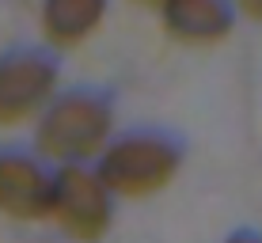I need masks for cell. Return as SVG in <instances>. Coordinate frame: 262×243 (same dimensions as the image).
<instances>
[{
  "mask_svg": "<svg viewBox=\"0 0 262 243\" xmlns=\"http://www.w3.org/2000/svg\"><path fill=\"white\" fill-rule=\"evenodd\" d=\"M111 133V111L95 95H65L50 106L38 129V148L50 160H92Z\"/></svg>",
  "mask_w": 262,
  "mask_h": 243,
  "instance_id": "2",
  "label": "cell"
},
{
  "mask_svg": "<svg viewBox=\"0 0 262 243\" xmlns=\"http://www.w3.org/2000/svg\"><path fill=\"white\" fill-rule=\"evenodd\" d=\"M57 69L42 53H12L0 61V125L27 122L50 99Z\"/></svg>",
  "mask_w": 262,
  "mask_h": 243,
  "instance_id": "4",
  "label": "cell"
},
{
  "mask_svg": "<svg viewBox=\"0 0 262 243\" xmlns=\"http://www.w3.org/2000/svg\"><path fill=\"white\" fill-rule=\"evenodd\" d=\"M50 213L76 239H99L111 224V190L84 167H65L53 179Z\"/></svg>",
  "mask_w": 262,
  "mask_h": 243,
  "instance_id": "3",
  "label": "cell"
},
{
  "mask_svg": "<svg viewBox=\"0 0 262 243\" xmlns=\"http://www.w3.org/2000/svg\"><path fill=\"white\" fill-rule=\"evenodd\" d=\"M179 171V145L160 133H133V137L118 141L103 156V171L99 183L114 194L125 197H144L156 194L175 179Z\"/></svg>",
  "mask_w": 262,
  "mask_h": 243,
  "instance_id": "1",
  "label": "cell"
},
{
  "mask_svg": "<svg viewBox=\"0 0 262 243\" xmlns=\"http://www.w3.org/2000/svg\"><path fill=\"white\" fill-rule=\"evenodd\" d=\"M133 4H141V8H160V12H164L171 0H133Z\"/></svg>",
  "mask_w": 262,
  "mask_h": 243,
  "instance_id": "9",
  "label": "cell"
},
{
  "mask_svg": "<svg viewBox=\"0 0 262 243\" xmlns=\"http://www.w3.org/2000/svg\"><path fill=\"white\" fill-rule=\"evenodd\" d=\"M239 8L251 15V19H262V0H239Z\"/></svg>",
  "mask_w": 262,
  "mask_h": 243,
  "instance_id": "8",
  "label": "cell"
},
{
  "mask_svg": "<svg viewBox=\"0 0 262 243\" xmlns=\"http://www.w3.org/2000/svg\"><path fill=\"white\" fill-rule=\"evenodd\" d=\"M106 0H46L42 8V31L53 46H76L99 27Z\"/></svg>",
  "mask_w": 262,
  "mask_h": 243,
  "instance_id": "7",
  "label": "cell"
},
{
  "mask_svg": "<svg viewBox=\"0 0 262 243\" xmlns=\"http://www.w3.org/2000/svg\"><path fill=\"white\" fill-rule=\"evenodd\" d=\"M53 179L27 156H0V213L15 220H38L50 213Z\"/></svg>",
  "mask_w": 262,
  "mask_h": 243,
  "instance_id": "5",
  "label": "cell"
},
{
  "mask_svg": "<svg viewBox=\"0 0 262 243\" xmlns=\"http://www.w3.org/2000/svg\"><path fill=\"white\" fill-rule=\"evenodd\" d=\"M164 27L179 42L205 46L232 31V12L224 0H171L164 8Z\"/></svg>",
  "mask_w": 262,
  "mask_h": 243,
  "instance_id": "6",
  "label": "cell"
},
{
  "mask_svg": "<svg viewBox=\"0 0 262 243\" xmlns=\"http://www.w3.org/2000/svg\"><path fill=\"white\" fill-rule=\"evenodd\" d=\"M228 243H262L258 236H251V232H239V236H232Z\"/></svg>",
  "mask_w": 262,
  "mask_h": 243,
  "instance_id": "10",
  "label": "cell"
}]
</instances>
